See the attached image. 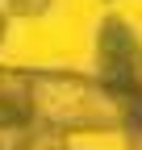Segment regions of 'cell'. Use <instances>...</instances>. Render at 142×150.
<instances>
[{
	"mask_svg": "<svg viewBox=\"0 0 142 150\" xmlns=\"http://www.w3.org/2000/svg\"><path fill=\"white\" fill-rule=\"evenodd\" d=\"M134 100V96H130ZM96 75L59 67H17V104L29 121L59 134H121L126 104Z\"/></svg>",
	"mask_w": 142,
	"mask_h": 150,
	"instance_id": "obj_1",
	"label": "cell"
},
{
	"mask_svg": "<svg viewBox=\"0 0 142 150\" xmlns=\"http://www.w3.org/2000/svg\"><path fill=\"white\" fill-rule=\"evenodd\" d=\"M92 54H96V79L113 96H121V100L142 96V42H138V29L126 17L109 13L96 25Z\"/></svg>",
	"mask_w": 142,
	"mask_h": 150,
	"instance_id": "obj_2",
	"label": "cell"
},
{
	"mask_svg": "<svg viewBox=\"0 0 142 150\" xmlns=\"http://www.w3.org/2000/svg\"><path fill=\"white\" fill-rule=\"evenodd\" d=\"M21 150H71V146H67V134H59V129H46V125H38V129L29 134V142H25Z\"/></svg>",
	"mask_w": 142,
	"mask_h": 150,
	"instance_id": "obj_3",
	"label": "cell"
},
{
	"mask_svg": "<svg viewBox=\"0 0 142 150\" xmlns=\"http://www.w3.org/2000/svg\"><path fill=\"white\" fill-rule=\"evenodd\" d=\"M50 4L55 0H4V17H42V13H50Z\"/></svg>",
	"mask_w": 142,
	"mask_h": 150,
	"instance_id": "obj_4",
	"label": "cell"
},
{
	"mask_svg": "<svg viewBox=\"0 0 142 150\" xmlns=\"http://www.w3.org/2000/svg\"><path fill=\"white\" fill-rule=\"evenodd\" d=\"M4 33H9V17L0 13V46H4Z\"/></svg>",
	"mask_w": 142,
	"mask_h": 150,
	"instance_id": "obj_5",
	"label": "cell"
}]
</instances>
